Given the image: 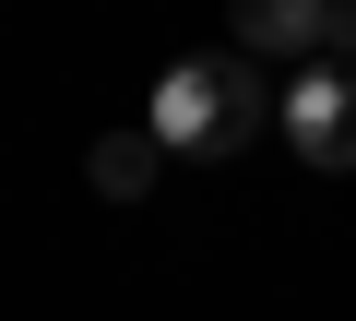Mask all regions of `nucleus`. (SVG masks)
I'll use <instances>...</instances> for the list:
<instances>
[{
  "label": "nucleus",
  "mask_w": 356,
  "mask_h": 321,
  "mask_svg": "<svg viewBox=\"0 0 356 321\" xmlns=\"http://www.w3.org/2000/svg\"><path fill=\"white\" fill-rule=\"evenodd\" d=\"M344 95H356V84H344L332 60L285 84V131H297V155H309L321 179H344V167H356V131H344Z\"/></svg>",
  "instance_id": "3"
},
{
  "label": "nucleus",
  "mask_w": 356,
  "mask_h": 321,
  "mask_svg": "<svg viewBox=\"0 0 356 321\" xmlns=\"http://www.w3.org/2000/svg\"><path fill=\"white\" fill-rule=\"evenodd\" d=\"M154 131H95V155H83V179H95V203H143L154 191Z\"/></svg>",
  "instance_id": "4"
},
{
  "label": "nucleus",
  "mask_w": 356,
  "mask_h": 321,
  "mask_svg": "<svg viewBox=\"0 0 356 321\" xmlns=\"http://www.w3.org/2000/svg\"><path fill=\"white\" fill-rule=\"evenodd\" d=\"M226 24H238V48H261V60H285V48L344 60V36H356L344 0H226Z\"/></svg>",
  "instance_id": "2"
},
{
  "label": "nucleus",
  "mask_w": 356,
  "mask_h": 321,
  "mask_svg": "<svg viewBox=\"0 0 356 321\" xmlns=\"http://www.w3.org/2000/svg\"><path fill=\"white\" fill-rule=\"evenodd\" d=\"M261 119H273V95L250 60H178L143 107L154 155H238V143H261Z\"/></svg>",
  "instance_id": "1"
}]
</instances>
